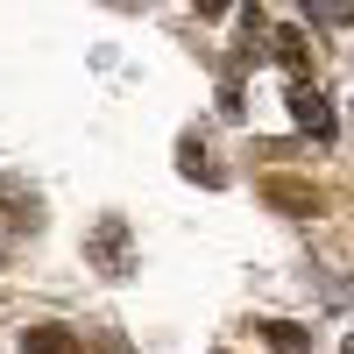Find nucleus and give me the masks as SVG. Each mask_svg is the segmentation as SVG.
I'll use <instances>...</instances> for the list:
<instances>
[{
	"instance_id": "f257e3e1",
	"label": "nucleus",
	"mask_w": 354,
	"mask_h": 354,
	"mask_svg": "<svg viewBox=\"0 0 354 354\" xmlns=\"http://www.w3.org/2000/svg\"><path fill=\"white\" fill-rule=\"evenodd\" d=\"M262 198H270L277 213H290V220H312V213H326V192H319L312 177H290V170H270V177H262Z\"/></svg>"
},
{
	"instance_id": "0eeeda50",
	"label": "nucleus",
	"mask_w": 354,
	"mask_h": 354,
	"mask_svg": "<svg viewBox=\"0 0 354 354\" xmlns=\"http://www.w3.org/2000/svg\"><path fill=\"white\" fill-rule=\"evenodd\" d=\"M277 57H283V64L298 71V85H305V64H312V50H305V36H298V28H283V36H277Z\"/></svg>"
},
{
	"instance_id": "f03ea898",
	"label": "nucleus",
	"mask_w": 354,
	"mask_h": 354,
	"mask_svg": "<svg viewBox=\"0 0 354 354\" xmlns=\"http://www.w3.org/2000/svg\"><path fill=\"white\" fill-rule=\"evenodd\" d=\"M290 121L312 128L319 142H333V106H326V93H319V85H298V78H290Z\"/></svg>"
},
{
	"instance_id": "20e7f679",
	"label": "nucleus",
	"mask_w": 354,
	"mask_h": 354,
	"mask_svg": "<svg viewBox=\"0 0 354 354\" xmlns=\"http://www.w3.org/2000/svg\"><path fill=\"white\" fill-rule=\"evenodd\" d=\"M21 354H85L71 326H21Z\"/></svg>"
},
{
	"instance_id": "423d86ee",
	"label": "nucleus",
	"mask_w": 354,
	"mask_h": 354,
	"mask_svg": "<svg viewBox=\"0 0 354 354\" xmlns=\"http://www.w3.org/2000/svg\"><path fill=\"white\" fill-rule=\"evenodd\" d=\"M177 156H185V177H198V185H220V163H205V149H198L192 135L177 142Z\"/></svg>"
},
{
	"instance_id": "39448f33",
	"label": "nucleus",
	"mask_w": 354,
	"mask_h": 354,
	"mask_svg": "<svg viewBox=\"0 0 354 354\" xmlns=\"http://www.w3.org/2000/svg\"><path fill=\"white\" fill-rule=\"evenodd\" d=\"M262 340H270L277 354H312V333H298L290 319H262Z\"/></svg>"
},
{
	"instance_id": "7ed1b4c3",
	"label": "nucleus",
	"mask_w": 354,
	"mask_h": 354,
	"mask_svg": "<svg viewBox=\"0 0 354 354\" xmlns=\"http://www.w3.org/2000/svg\"><path fill=\"white\" fill-rule=\"evenodd\" d=\"M93 255L106 262L113 277H121V270H128V220H113V213H106V220L93 227Z\"/></svg>"
}]
</instances>
